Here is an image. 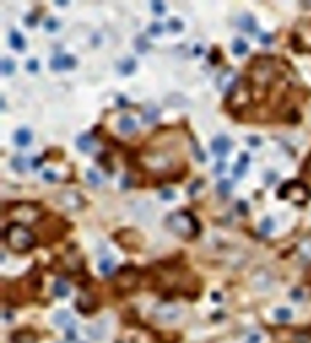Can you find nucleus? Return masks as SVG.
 Wrapping results in <instances>:
<instances>
[{"label":"nucleus","instance_id":"nucleus-46","mask_svg":"<svg viewBox=\"0 0 311 343\" xmlns=\"http://www.w3.org/2000/svg\"><path fill=\"white\" fill-rule=\"evenodd\" d=\"M260 41L263 42L264 45H270L271 41H272V38H271V35L263 34V35H262V36H260Z\"/></svg>","mask_w":311,"mask_h":343},{"label":"nucleus","instance_id":"nucleus-50","mask_svg":"<svg viewBox=\"0 0 311 343\" xmlns=\"http://www.w3.org/2000/svg\"><path fill=\"white\" fill-rule=\"evenodd\" d=\"M307 170L311 173V158L308 160V162H307Z\"/></svg>","mask_w":311,"mask_h":343},{"label":"nucleus","instance_id":"nucleus-30","mask_svg":"<svg viewBox=\"0 0 311 343\" xmlns=\"http://www.w3.org/2000/svg\"><path fill=\"white\" fill-rule=\"evenodd\" d=\"M12 168L17 172H24L26 168H27V162H26V160H24L23 157L17 156V157H15L14 160H12Z\"/></svg>","mask_w":311,"mask_h":343},{"label":"nucleus","instance_id":"nucleus-15","mask_svg":"<svg viewBox=\"0 0 311 343\" xmlns=\"http://www.w3.org/2000/svg\"><path fill=\"white\" fill-rule=\"evenodd\" d=\"M12 343H36V335L31 330H19L11 338Z\"/></svg>","mask_w":311,"mask_h":343},{"label":"nucleus","instance_id":"nucleus-33","mask_svg":"<svg viewBox=\"0 0 311 343\" xmlns=\"http://www.w3.org/2000/svg\"><path fill=\"white\" fill-rule=\"evenodd\" d=\"M263 340H264V338L262 334L258 333V331H253V333H251L247 335L246 343H263Z\"/></svg>","mask_w":311,"mask_h":343},{"label":"nucleus","instance_id":"nucleus-40","mask_svg":"<svg viewBox=\"0 0 311 343\" xmlns=\"http://www.w3.org/2000/svg\"><path fill=\"white\" fill-rule=\"evenodd\" d=\"M38 69H39L38 61H36V59H30V61L27 62V70H28V71L35 72V71H38Z\"/></svg>","mask_w":311,"mask_h":343},{"label":"nucleus","instance_id":"nucleus-5","mask_svg":"<svg viewBox=\"0 0 311 343\" xmlns=\"http://www.w3.org/2000/svg\"><path fill=\"white\" fill-rule=\"evenodd\" d=\"M140 281V274L133 267L122 268L116 278V287L120 292H132Z\"/></svg>","mask_w":311,"mask_h":343},{"label":"nucleus","instance_id":"nucleus-17","mask_svg":"<svg viewBox=\"0 0 311 343\" xmlns=\"http://www.w3.org/2000/svg\"><path fill=\"white\" fill-rule=\"evenodd\" d=\"M292 316H294V312H292V310H291L290 307H278V309H275V311H273V318H275V320L281 323L290 322V320L292 319Z\"/></svg>","mask_w":311,"mask_h":343},{"label":"nucleus","instance_id":"nucleus-13","mask_svg":"<svg viewBox=\"0 0 311 343\" xmlns=\"http://www.w3.org/2000/svg\"><path fill=\"white\" fill-rule=\"evenodd\" d=\"M231 141L228 137H224V136H220V137H216L211 144V148L212 151L217 156H226L227 153L231 149Z\"/></svg>","mask_w":311,"mask_h":343},{"label":"nucleus","instance_id":"nucleus-49","mask_svg":"<svg viewBox=\"0 0 311 343\" xmlns=\"http://www.w3.org/2000/svg\"><path fill=\"white\" fill-rule=\"evenodd\" d=\"M291 296H292V299H295V300H301L302 299V292H299L297 290V291H294L292 294H291Z\"/></svg>","mask_w":311,"mask_h":343},{"label":"nucleus","instance_id":"nucleus-2","mask_svg":"<svg viewBox=\"0 0 311 343\" xmlns=\"http://www.w3.org/2000/svg\"><path fill=\"white\" fill-rule=\"evenodd\" d=\"M167 226L181 237H195L198 234V224L195 217L187 212L172 213L167 217Z\"/></svg>","mask_w":311,"mask_h":343},{"label":"nucleus","instance_id":"nucleus-6","mask_svg":"<svg viewBox=\"0 0 311 343\" xmlns=\"http://www.w3.org/2000/svg\"><path fill=\"white\" fill-rule=\"evenodd\" d=\"M10 216L16 220L17 224H34L41 217L38 208L30 204H19L15 205L10 212Z\"/></svg>","mask_w":311,"mask_h":343},{"label":"nucleus","instance_id":"nucleus-51","mask_svg":"<svg viewBox=\"0 0 311 343\" xmlns=\"http://www.w3.org/2000/svg\"><path fill=\"white\" fill-rule=\"evenodd\" d=\"M122 343H130V342H122Z\"/></svg>","mask_w":311,"mask_h":343},{"label":"nucleus","instance_id":"nucleus-10","mask_svg":"<svg viewBox=\"0 0 311 343\" xmlns=\"http://www.w3.org/2000/svg\"><path fill=\"white\" fill-rule=\"evenodd\" d=\"M286 193L284 197H288V199L294 200L295 203H303L306 200V196H307V190L303 185L298 184V182H292V184H287L284 185L282 189V193Z\"/></svg>","mask_w":311,"mask_h":343},{"label":"nucleus","instance_id":"nucleus-42","mask_svg":"<svg viewBox=\"0 0 311 343\" xmlns=\"http://www.w3.org/2000/svg\"><path fill=\"white\" fill-rule=\"evenodd\" d=\"M137 42H138V43H137V45H136L137 46V50H140L141 52H144L145 50H147V48L149 47V45H148V42L145 41L144 38H140Z\"/></svg>","mask_w":311,"mask_h":343},{"label":"nucleus","instance_id":"nucleus-47","mask_svg":"<svg viewBox=\"0 0 311 343\" xmlns=\"http://www.w3.org/2000/svg\"><path fill=\"white\" fill-rule=\"evenodd\" d=\"M27 24L28 26H35L36 24V16H32V15H30V16L27 17Z\"/></svg>","mask_w":311,"mask_h":343},{"label":"nucleus","instance_id":"nucleus-29","mask_svg":"<svg viewBox=\"0 0 311 343\" xmlns=\"http://www.w3.org/2000/svg\"><path fill=\"white\" fill-rule=\"evenodd\" d=\"M217 190H219L220 195L223 196H228L232 190V182L229 180H222V181L217 184Z\"/></svg>","mask_w":311,"mask_h":343},{"label":"nucleus","instance_id":"nucleus-4","mask_svg":"<svg viewBox=\"0 0 311 343\" xmlns=\"http://www.w3.org/2000/svg\"><path fill=\"white\" fill-rule=\"evenodd\" d=\"M152 316L164 325H173L182 318V310L175 303H158L152 310Z\"/></svg>","mask_w":311,"mask_h":343},{"label":"nucleus","instance_id":"nucleus-9","mask_svg":"<svg viewBox=\"0 0 311 343\" xmlns=\"http://www.w3.org/2000/svg\"><path fill=\"white\" fill-rule=\"evenodd\" d=\"M52 323L61 330H65L67 333L74 331L76 327V320L72 318V314L68 310H58L52 315Z\"/></svg>","mask_w":311,"mask_h":343},{"label":"nucleus","instance_id":"nucleus-45","mask_svg":"<svg viewBox=\"0 0 311 343\" xmlns=\"http://www.w3.org/2000/svg\"><path fill=\"white\" fill-rule=\"evenodd\" d=\"M224 169H226V164H224L223 161H219V162H217V165L215 166L216 173H223V172H224Z\"/></svg>","mask_w":311,"mask_h":343},{"label":"nucleus","instance_id":"nucleus-20","mask_svg":"<svg viewBox=\"0 0 311 343\" xmlns=\"http://www.w3.org/2000/svg\"><path fill=\"white\" fill-rule=\"evenodd\" d=\"M118 126H120L121 133H123V134H132V133H134V131L137 130L136 121H134L133 118H130V117H122V118H121Z\"/></svg>","mask_w":311,"mask_h":343},{"label":"nucleus","instance_id":"nucleus-38","mask_svg":"<svg viewBox=\"0 0 311 343\" xmlns=\"http://www.w3.org/2000/svg\"><path fill=\"white\" fill-rule=\"evenodd\" d=\"M152 10L154 11V14L162 15L165 12L164 3H161V2H153V3H152Z\"/></svg>","mask_w":311,"mask_h":343},{"label":"nucleus","instance_id":"nucleus-1","mask_svg":"<svg viewBox=\"0 0 311 343\" xmlns=\"http://www.w3.org/2000/svg\"><path fill=\"white\" fill-rule=\"evenodd\" d=\"M6 240L8 245L16 252H27L35 245V236L27 226L12 224L6 231Z\"/></svg>","mask_w":311,"mask_h":343},{"label":"nucleus","instance_id":"nucleus-18","mask_svg":"<svg viewBox=\"0 0 311 343\" xmlns=\"http://www.w3.org/2000/svg\"><path fill=\"white\" fill-rule=\"evenodd\" d=\"M31 140H32V134H31V131L28 130V129H26V127H22V129H19V130L15 133V142H16L19 146H27L31 142Z\"/></svg>","mask_w":311,"mask_h":343},{"label":"nucleus","instance_id":"nucleus-48","mask_svg":"<svg viewBox=\"0 0 311 343\" xmlns=\"http://www.w3.org/2000/svg\"><path fill=\"white\" fill-rule=\"evenodd\" d=\"M248 142H250V145H252V146H258V145L260 144V140L258 137H250Z\"/></svg>","mask_w":311,"mask_h":343},{"label":"nucleus","instance_id":"nucleus-3","mask_svg":"<svg viewBox=\"0 0 311 343\" xmlns=\"http://www.w3.org/2000/svg\"><path fill=\"white\" fill-rule=\"evenodd\" d=\"M140 162L147 170L154 172V173L168 172L175 166V158H173V156L169 155L168 151L161 150L144 151L140 157Z\"/></svg>","mask_w":311,"mask_h":343},{"label":"nucleus","instance_id":"nucleus-39","mask_svg":"<svg viewBox=\"0 0 311 343\" xmlns=\"http://www.w3.org/2000/svg\"><path fill=\"white\" fill-rule=\"evenodd\" d=\"M244 173H246V165L237 162V164L233 166V175H235L236 177H242Z\"/></svg>","mask_w":311,"mask_h":343},{"label":"nucleus","instance_id":"nucleus-36","mask_svg":"<svg viewBox=\"0 0 311 343\" xmlns=\"http://www.w3.org/2000/svg\"><path fill=\"white\" fill-rule=\"evenodd\" d=\"M162 30H164V27H162V24L158 23V22H154V23H152L151 26H149V32H151L152 35H154V36L160 35L161 32H162Z\"/></svg>","mask_w":311,"mask_h":343},{"label":"nucleus","instance_id":"nucleus-43","mask_svg":"<svg viewBox=\"0 0 311 343\" xmlns=\"http://www.w3.org/2000/svg\"><path fill=\"white\" fill-rule=\"evenodd\" d=\"M195 153H196V157H197L198 161H200V162L205 161V155L203 153L202 150H200V148H198V146H196V148H195Z\"/></svg>","mask_w":311,"mask_h":343},{"label":"nucleus","instance_id":"nucleus-28","mask_svg":"<svg viewBox=\"0 0 311 343\" xmlns=\"http://www.w3.org/2000/svg\"><path fill=\"white\" fill-rule=\"evenodd\" d=\"M15 71V62L10 58H4L2 61V72L4 75H11Z\"/></svg>","mask_w":311,"mask_h":343},{"label":"nucleus","instance_id":"nucleus-41","mask_svg":"<svg viewBox=\"0 0 311 343\" xmlns=\"http://www.w3.org/2000/svg\"><path fill=\"white\" fill-rule=\"evenodd\" d=\"M43 179L48 182H54L57 180V175L52 170H45L43 172Z\"/></svg>","mask_w":311,"mask_h":343},{"label":"nucleus","instance_id":"nucleus-23","mask_svg":"<svg viewBox=\"0 0 311 343\" xmlns=\"http://www.w3.org/2000/svg\"><path fill=\"white\" fill-rule=\"evenodd\" d=\"M253 284L255 287L259 290H267L271 285V279L267 274H258L255 278H253Z\"/></svg>","mask_w":311,"mask_h":343},{"label":"nucleus","instance_id":"nucleus-27","mask_svg":"<svg viewBox=\"0 0 311 343\" xmlns=\"http://www.w3.org/2000/svg\"><path fill=\"white\" fill-rule=\"evenodd\" d=\"M232 50L236 55H244L248 51V45H247L243 39H236V41L233 42Z\"/></svg>","mask_w":311,"mask_h":343},{"label":"nucleus","instance_id":"nucleus-31","mask_svg":"<svg viewBox=\"0 0 311 343\" xmlns=\"http://www.w3.org/2000/svg\"><path fill=\"white\" fill-rule=\"evenodd\" d=\"M299 251L304 259H311V240L303 241L299 247Z\"/></svg>","mask_w":311,"mask_h":343},{"label":"nucleus","instance_id":"nucleus-16","mask_svg":"<svg viewBox=\"0 0 311 343\" xmlns=\"http://www.w3.org/2000/svg\"><path fill=\"white\" fill-rule=\"evenodd\" d=\"M52 291H54V295L57 298H67L70 295V285L67 284V281H65L63 279H58L55 281L54 285H52Z\"/></svg>","mask_w":311,"mask_h":343},{"label":"nucleus","instance_id":"nucleus-35","mask_svg":"<svg viewBox=\"0 0 311 343\" xmlns=\"http://www.w3.org/2000/svg\"><path fill=\"white\" fill-rule=\"evenodd\" d=\"M168 27L173 32H180L182 30V23L178 19H171L168 22Z\"/></svg>","mask_w":311,"mask_h":343},{"label":"nucleus","instance_id":"nucleus-44","mask_svg":"<svg viewBox=\"0 0 311 343\" xmlns=\"http://www.w3.org/2000/svg\"><path fill=\"white\" fill-rule=\"evenodd\" d=\"M161 197H162L164 200H172L173 197H175V195H173L172 190H164V192L161 193Z\"/></svg>","mask_w":311,"mask_h":343},{"label":"nucleus","instance_id":"nucleus-19","mask_svg":"<svg viewBox=\"0 0 311 343\" xmlns=\"http://www.w3.org/2000/svg\"><path fill=\"white\" fill-rule=\"evenodd\" d=\"M239 26L242 30L250 32V34H253V32L257 31V23H255V19L248 14L243 15V16L240 17Z\"/></svg>","mask_w":311,"mask_h":343},{"label":"nucleus","instance_id":"nucleus-34","mask_svg":"<svg viewBox=\"0 0 311 343\" xmlns=\"http://www.w3.org/2000/svg\"><path fill=\"white\" fill-rule=\"evenodd\" d=\"M260 230L263 234H270L271 231L273 230V221L270 217H266V219L262 221V225H260Z\"/></svg>","mask_w":311,"mask_h":343},{"label":"nucleus","instance_id":"nucleus-26","mask_svg":"<svg viewBox=\"0 0 311 343\" xmlns=\"http://www.w3.org/2000/svg\"><path fill=\"white\" fill-rule=\"evenodd\" d=\"M114 268V260L112 257H105L102 260L99 261V271L102 272L103 275H109L112 274Z\"/></svg>","mask_w":311,"mask_h":343},{"label":"nucleus","instance_id":"nucleus-11","mask_svg":"<svg viewBox=\"0 0 311 343\" xmlns=\"http://www.w3.org/2000/svg\"><path fill=\"white\" fill-rule=\"evenodd\" d=\"M236 79H237L236 72L232 69H226L217 78V86L222 91H228L235 87Z\"/></svg>","mask_w":311,"mask_h":343},{"label":"nucleus","instance_id":"nucleus-14","mask_svg":"<svg viewBox=\"0 0 311 343\" xmlns=\"http://www.w3.org/2000/svg\"><path fill=\"white\" fill-rule=\"evenodd\" d=\"M77 307H78V310L81 312L94 311L97 307L96 299L93 298V295H90V294H86V292H83V294L79 295L78 300H77Z\"/></svg>","mask_w":311,"mask_h":343},{"label":"nucleus","instance_id":"nucleus-22","mask_svg":"<svg viewBox=\"0 0 311 343\" xmlns=\"http://www.w3.org/2000/svg\"><path fill=\"white\" fill-rule=\"evenodd\" d=\"M93 145H94L93 138L90 137V136H87V134H83V136L78 137V140H77V146H78V149L81 151H85V153L92 150Z\"/></svg>","mask_w":311,"mask_h":343},{"label":"nucleus","instance_id":"nucleus-32","mask_svg":"<svg viewBox=\"0 0 311 343\" xmlns=\"http://www.w3.org/2000/svg\"><path fill=\"white\" fill-rule=\"evenodd\" d=\"M87 180L92 182L93 185H101V184H102L101 176H99L96 170H93V169H90V170L87 172Z\"/></svg>","mask_w":311,"mask_h":343},{"label":"nucleus","instance_id":"nucleus-25","mask_svg":"<svg viewBox=\"0 0 311 343\" xmlns=\"http://www.w3.org/2000/svg\"><path fill=\"white\" fill-rule=\"evenodd\" d=\"M10 43L16 50H23L24 48V38L17 31H12L10 34Z\"/></svg>","mask_w":311,"mask_h":343},{"label":"nucleus","instance_id":"nucleus-24","mask_svg":"<svg viewBox=\"0 0 311 343\" xmlns=\"http://www.w3.org/2000/svg\"><path fill=\"white\" fill-rule=\"evenodd\" d=\"M118 69H120V71L122 72L123 75H129V74H132L136 70V62L132 58L123 59L122 62L120 63V66H118Z\"/></svg>","mask_w":311,"mask_h":343},{"label":"nucleus","instance_id":"nucleus-37","mask_svg":"<svg viewBox=\"0 0 311 343\" xmlns=\"http://www.w3.org/2000/svg\"><path fill=\"white\" fill-rule=\"evenodd\" d=\"M45 27H46V30H47V31L54 32L55 30H58L59 24H58V22L55 21V19L50 17V19H47V21L45 22Z\"/></svg>","mask_w":311,"mask_h":343},{"label":"nucleus","instance_id":"nucleus-21","mask_svg":"<svg viewBox=\"0 0 311 343\" xmlns=\"http://www.w3.org/2000/svg\"><path fill=\"white\" fill-rule=\"evenodd\" d=\"M160 117V110L156 106H149L142 111V121L145 124H153Z\"/></svg>","mask_w":311,"mask_h":343},{"label":"nucleus","instance_id":"nucleus-12","mask_svg":"<svg viewBox=\"0 0 311 343\" xmlns=\"http://www.w3.org/2000/svg\"><path fill=\"white\" fill-rule=\"evenodd\" d=\"M77 65L76 58H72L71 55L58 54L51 59V69L54 70H67L72 69Z\"/></svg>","mask_w":311,"mask_h":343},{"label":"nucleus","instance_id":"nucleus-7","mask_svg":"<svg viewBox=\"0 0 311 343\" xmlns=\"http://www.w3.org/2000/svg\"><path fill=\"white\" fill-rule=\"evenodd\" d=\"M55 200L62 208H65L66 211H70V212H77V211L83 209L86 205V201L82 196L78 192H72V190L61 192L55 197Z\"/></svg>","mask_w":311,"mask_h":343},{"label":"nucleus","instance_id":"nucleus-8","mask_svg":"<svg viewBox=\"0 0 311 343\" xmlns=\"http://www.w3.org/2000/svg\"><path fill=\"white\" fill-rule=\"evenodd\" d=\"M117 241L125 250L137 251L141 248V235L137 234L136 231H122L117 235Z\"/></svg>","mask_w":311,"mask_h":343}]
</instances>
